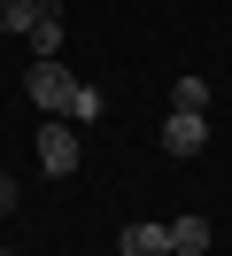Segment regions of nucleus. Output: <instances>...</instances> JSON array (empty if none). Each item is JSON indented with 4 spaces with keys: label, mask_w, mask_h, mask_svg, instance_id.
<instances>
[{
    "label": "nucleus",
    "mask_w": 232,
    "mask_h": 256,
    "mask_svg": "<svg viewBox=\"0 0 232 256\" xmlns=\"http://www.w3.org/2000/svg\"><path fill=\"white\" fill-rule=\"evenodd\" d=\"M77 163H85V148H77V132L62 124V116H54V124H39V171H46V178H70Z\"/></svg>",
    "instance_id": "nucleus-2"
},
{
    "label": "nucleus",
    "mask_w": 232,
    "mask_h": 256,
    "mask_svg": "<svg viewBox=\"0 0 232 256\" xmlns=\"http://www.w3.org/2000/svg\"><path fill=\"white\" fill-rule=\"evenodd\" d=\"M8 210H15V178L0 171V218H8Z\"/></svg>",
    "instance_id": "nucleus-10"
},
{
    "label": "nucleus",
    "mask_w": 232,
    "mask_h": 256,
    "mask_svg": "<svg viewBox=\"0 0 232 256\" xmlns=\"http://www.w3.org/2000/svg\"><path fill=\"white\" fill-rule=\"evenodd\" d=\"M70 116H77V124H93V116H101V86H77V101H70Z\"/></svg>",
    "instance_id": "nucleus-9"
},
{
    "label": "nucleus",
    "mask_w": 232,
    "mask_h": 256,
    "mask_svg": "<svg viewBox=\"0 0 232 256\" xmlns=\"http://www.w3.org/2000/svg\"><path fill=\"white\" fill-rule=\"evenodd\" d=\"M170 109H186V116H209V78H178V86H170Z\"/></svg>",
    "instance_id": "nucleus-7"
},
{
    "label": "nucleus",
    "mask_w": 232,
    "mask_h": 256,
    "mask_svg": "<svg viewBox=\"0 0 232 256\" xmlns=\"http://www.w3.org/2000/svg\"><path fill=\"white\" fill-rule=\"evenodd\" d=\"M201 148H209V124H201V116H186V109H170V124H163V156H201Z\"/></svg>",
    "instance_id": "nucleus-3"
},
{
    "label": "nucleus",
    "mask_w": 232,
    "mask_h": 256,
    "mask_svg": "<svg viewBox=\"0 0 232 256\" xmlns=\"http://www.w3.org/2000/svg\"><path fill=\"white\" fill-rule=\"evenodd\" d=\"M201 248H209V218H201V210L170 218V256H201Z\"/></svg>",
    "instance_id": "nucleus-4"
},
{
    "label": "nucleus",
    "mask_w": 232,
    "mask_h": 256,
    "mask_svg": "<svg viewBox=\"0 0 232 256\" xmlns=\"http://www.w3.org/2000/svg\"><path fill=\"white\" fill-rule=\"evenodd\" d=\"M23 94H31V109H46V116H70L77 78H70L62 62H31V70H23Z\"/></svg>",
    "instance_id": "nucleus-1"
},
{
    "label": "nucleus",
    "mask_w": 232,
    "mask_h": 256,
    "mask_svg": "<svg viewBox=\"0 0 232 256\" xmlns=\"http://www.w3.org/2000/svg\"><path fill=\"white\" fill-rule=\"evenodd\" d=\"M0 256H15V248H0Z\"/></svg>",
    "instance_id": "nucleus-11"
},
{
    "label": "nucleus",
    "mask_w": 232,
    "mask_h": 256,
    "mask_svg": "<svg viewBox=\"0 0 232 256\" xmlns=\"http://www.w3.org/2000/svg\"><path fill=\"white\" fill-rule=\"evenodd\" d=\"M23 39H31V54H39V62H54V54H62V8H54V0H46V16L31 24Z\"/></svg>",
    "instance_id": "nucleus-5"
},
{
    "label": "nucleus",
    "mask_w": 232,
    "mask_h": 256,
    "mask_svg": "<svg viewBox=\"0 0 232 256\" xmlns=\"http://www.w3.org/2000/svg\"><path fill=\"white\" fill-rule=\"evenodd\" d=\"M46 16V0H0V32H31Z\"/></svg>",
    "instance_id": "nucleus-8"
},
{
    "label": "nucleus",
    "mask_w": 232,
    "mask_h": 256,
    "mask_svg": "<svg viewBox=\"0 0 232 256\" xmlns=\"http://www.w3.org/2000/svg\"><path fill=\"white\" fill-rule=\"evenodd\" d=\"M124 256H170V225H124Z\"/></svg>",
    "instance_id": "nucleus-6"
}]
</instances>
